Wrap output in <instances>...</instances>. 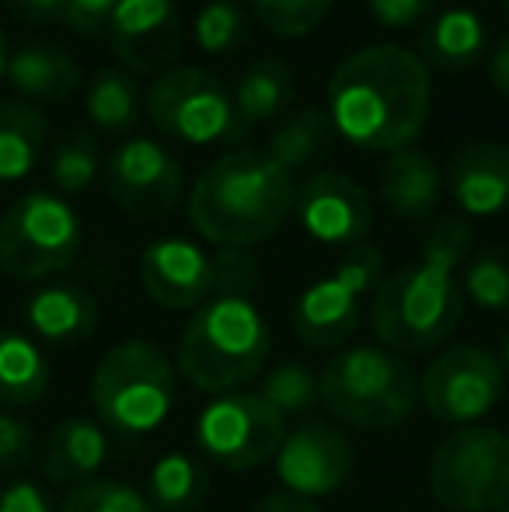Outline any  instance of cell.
I'll return each instance as SVG.
<instances>
[{
	"label": "cell",
	"mask_w": 509,
	"mask_h": 512,
	"mask_svg": "<svg viewBox=\"0 0 509 512\" xmlns=\"http://www.w3.org/2000/svg\"><path fill=\"white\" fill-rule=\"evenodd\" d=\"M0 512H56V506L39 481L21 478L0 488Z\"/></svg>",
	"instance_id": "40"
},
{
	"label": "cell",
	"mask_w": 509,
	"mask_h": 512,
	"mask_svg": "<svg viewBox=\"0 0 509 512\" xmlns=\"http://www.w3.org/2000/svg\"><path fill=\"white\" fill-rule=\"evenodd\" d=\"M328 119L346 143L398 154L422 136L433 112L429 67L401 46H367L328 77Z\"/></svg>",
	"instance_id": "1"
},
{
	"label": "cell",
	"mask_w": 509,
	"mask_h": 512,
	"mask_svg": "<svg viewBox=\"0 0 509 512\" xmlns=\"http://www.w3.org/2000/svg\"><path fill=\"white\" fill-rule=\"evenodd\" d=\"M140 286L157 307L199 310L213 300V255L185 237H161L143 248Z\"/></svg>",
	"instance_id": "17"
},
{
	"label": "cell",
	"mask_w": 509,
	"mask_h": 512,
	"mask_svg": "<svg viewBox=\"0 0 509 512\" xmlns=\"http://www.w3.org/2000/svg\"><path fill=\"white\" fill-rule=\"evenodd\" d=\"M105 457H109V439L95 418L70 415L53 425V432L42 443V474L53 485H81L98 478Z\"/></svg>",
	"instance_id": "20"
},
{
	"label": "cell",
	"mask_w": 509,
	"mask_h": 512,
	"mask_svg": "<svg viewBox=\"0 0 509 512\" xmlns=\"http://www.w3.org/2000/svg\"><path fill=\"white\" fill-rule=\"evenodd\" d=\"M192 39L203 53L224 56L245 42V11L238 0H210L192 21Z\"/></svg>",
	"instance_id": "35"
},
{
	"label": "cell",
	"mask_w": 509,
	"mask_h": 512,
	"mask_svg": "<svg viewBox=\"0 0 509 512\" xmlns=\"http://www.w3.org/2000/svg\"><path fill=\"white\" fill-rule=\"evenodd\" d=\"M381 199L401 220H426L436 213L443 199V175L436 168V161L422 150H398L387 154L381 168Z\"/></svg>",
	"instance_id": "21"
},
{
	"label": "cell",
	"mask_w": 509,
	"mask_h": 512,
	"mask_svg": "<svg viewBox=\"0 0 509 512\" xmlns=\"http://www.w3.org/2000/svg\"><path fill=\"white\" fill-rule=\"evenodd\" d=\"M105 189L123 213L136 220H164L185 192L182 164L150 136H129L105 164Z\"/></svg>",
	"instance_id": "13"
},
{
	"label": "cell",
	"mask_w": 509,
	"mask_h": 512,
	"mask_svg": "<svg viewBox=\"0 0 509 512\" xmlns=\"http://www.w3.org/2000/svg\"><path fill=\"white\" fill-rule=\"evenodd\" d=\"M293 213L304 234L328 248H356L374 230V203L367 189L342 171H318L297 185Z\"/></svg>",
	"instance_id": "15"
},
{
	"label": "cell",
	"mask_w": 509,
	"mask_h": 512,
	"mask_svg": "<svg viewBox=\"0 0 509 512\" xmlns=\"http://www.w3.org/2000/svg\"><path fill=\"white\" fill-rule=\"evenodd\" d=\"M286 439V418L258 391L217 394L196 418V446L224 471H255L276 460Z\"/></svg>",
	"instance_id": "11"
},
{
	"label": "cell",
	"mask_w": 509,
	"mask_h": 512,
	"mask_svg": "<svg viewBox=\"0 0 509 512\" xmlns=\"http://www.w3.org/2000/svg\"><path fill=\"white\" fill-rule=\"evenodd\" d=\"M297 178L262 150L220 154L189 192V223L217 248H252L290 220Z\"/></svg>",
	"instance_id": "3"
},
{
	"label": "cell",
	"mask_w": 509,
	"mask_h": 512,
	"mask_svg": "<svg viewBox=\"0 0 509 512\" xmlns=\"http://www.w3.org/2000/svg\"><path fill=\"white\" fill-rule=\"evenodd\" d=\"M98 425L119 436H147L175 408V366L147 338L112 345L91 377Z\"/></svg>",
	"instance_id": "6"
},
{
	"label": "cell",
	"mask_w": 509,
	"mask_h": 512,
	"mask_svg": "<svg viewBox=\"0 0 509 512\" xmlns=\"http://www.w3.org/2000/svg\"><path fill=\"white\" fill-rule=\"evenodd\" d=\"M84 223L77 209L49 189L18 196L0 216V272L11 279H49L77 262Z\"/></svg>",
	"instance_id": "7"
},
{
	"label": "cell",
	"mask_w": 509,
	"mask_h": 512,
	"mask_svg": "<svg viewBox=\"0 0 509 512\" xmlns=\"http://www.w3.org/2000/svg\"><path fill=\"white\" fill-rule=\"evenodd\" d=\"M258 394H262V398L269 401V405L276 408L283 418L286 415H304V411H311L321 401L318 373H314L307 363H293V359H286V363L272 366V370L265 373Z\"/></svg>",
	"instance_id": "32"
},
{
	"label": "cell",
	"mask_w": 509,
	"mask_h": 512,
	"mask_svg": "<svg viewBox=\"0 0 509 512\" xmlns=\"http://www.w3.org/2000/svg\"><path fill=\"white\" fill-rule=\"evenodd\" d=\"M60 512H154L140 488L119 478H91L67 488Z\"/></svg>",
	"instance_id": "34"
},
{
	"label": "cell",
	"mask_w": 509,
	"mask_h": 512,
	"mask_svg": "<svg viewBox=\"0 0 509 512\" xmlns=\"http://www.w3.org/2000/svg\"><path fill=\"white\" fill-rule=\"evenodd\" d=\"M335 0H252L255 18L276 39H304L325 25Z\"/></svg>",
	"instance_id": "33"
},
{
	"label": "cell",
	"mask_w": 509,
	"mask_h": 512,
	"mask_svg": "<svg viewBox=\"0 0 509 512\" xmlns=\"http://www.w3.org/2000/svg\"><path fill=\"white\" fill-rule=\"evenodd\" d=\"M140 88L129 70L105 67L91 77L88 95H84V112H88L91 126L102 133H129L140 119Z\"/></svg>",
	"instance_id": "29"
},
{
	"label": "cell",
	"mask_w": 509,
	"mask_h": 512,
	"mask_svg": "<svg viewBox=\"0 0 509 512\" xmlns=\"http://www.w3.org/2000/svg\"><path fill=\"white\" fill-rule=\"evenodd\" d=\"M440 0H367L370 14L381 21L384 28H412L426 21L436 11Z\"/></svg>",
	"instance_id": "39"
},
{
	"label": "cell",
	"mask_w": 509,
	"mask_h": 512,
	"mask_svg": "<svg viewBox=\"0 0 509 512\" xmlns=\"http://www.w3.org/2000/svg\"><path fill=\"white\" fill-rule=\"evenodd\" d=\"M272 352V331L252 300L213 297L189 317L178 342V377L203 394H231L252 384Z\"/></svg>",
	"instance_id": "4"
},
{
	"label": "cell",
	"mask_w": 509,
	"mask_h": 512,
	"mask_svg": "<svg viewBox=\"0 0 509 512\" xmlns=\"http://www.w3.org/2000/svg\"><path fill=\"white\" fill-rule=\"evenodd\" d=\"M506 394L496 352L482 345H450L429 359L419 377V405L443 425H478Z\"/></svg>",
	"instance_id": "12"
},
{
	"label": "cell",
	"mask_w": 509,
	"mask_h": 512,
	"mask_svg": "<svg viewBox=\"0 0 509 512\" xmlns=\"http://www.w3.org/2000/svg\"><path fill=\"white\" fill-rule=\"evenodd\" d=\"M231 95H234V108H238L241 126L252 136L255 126L276 119V115L293 102V70L279 60H255L252 67L238 77V88H234Z\"/></svg>",
	"instance_id": "27"
},
{
	"label": "cell",
	"mask_w": 509,
	"mask_h": 512,
	"mask_svg": "<svg viewBox=\"0 0 509 512\" xmlns=\"http://www.w3.org/2000/svg\"><path fill=\"white\" fill-rule=\"evenodd\" d=\"M102 171V150L91 133H70L49 161V178L56 185V196H77L84 192Z\"/></svg>",
	"instance_id": "31"
},
{
	"label": "cell",
	"mask_w": 509,
	"mask_h": 512,
	"mask_svg": "<svg viewBox=\"0 0 509 512\" xmlns=\"http://www.w3.org/2000/svg\"><path fill=\"white\" fill-rule=\"evenodd\" d=\"M7 35H4V28H0V81H4V70H7Z\"/></svg>",
	"instance_id": "45"
},
{
	"label": "cell",
	"mask_w": 509,
	"mask_h": 512,
	"mask_svg": "<svg viewBox=\"0 0 509 512\" xmlns=\"http://www.w3.org/2000/svg\"><path fill=\"white\" fill-rule=\"evenodd\" d=\"M332 136H335V129L325 108H300V112H290L279 122L276 133L269 136V150H265V154H269L279 168L297 175V171L314 168V164L328 154Z\"/></svg>",
	"instance_id": "26"
},
{
	"label": "cell",
	"mask_w": 509,
	"mask_h": 512,
	"mask_svg": "<svg viewBox=\"0 0 509 512\" xmlns=\"http://www.w3.org/2000/svg\"><path fill=\"white\" fill-rule=\"evenodd\" d=\"M210 495V474L192 453H164L147 474V502L154 512H196Z\"/></svg>",
	"instance_id": "28"
},
{
	"label": "cell",
	"mask_w": 509,
	"mask_h": 512,
	"mask_svg": "<svg viewBox=\"0 0 509 512\" xmlns=\"http://www.w3.org/2000/svg\"><path fill=\"white\" fill-rule=\"evenodd\" d=\"M461 290L471 304L492 314H509V244H492L464 265Z\"/></svg>",
	"instance_id": "30"
},
{
	"label": "cell",
	"mask_w": 509,
	"mask_h": 512,
	"mask_svg": "<svg viewBox=\"0 0 509 512\" xmlns=\"http://www.w3.org/2000/svg\"><path fill=\"white\" fill-rule=\"evenodd\" d=\"M25 324L46 345H81L98 328V300L77 283L39 286L25 300Z\"/></svg>",
	"instance_id": "19"
},
{
	"label": "cell",
	"mask_w": 509,
	"mask_h": 512,
	"mask_svg": "<svg viewBox=\"0 0 509 512\" xmlns=\"http://www.w3.org/2000/svg\"><path fill=\"white\" fill-rule=\"evenodd\" d=\"M147 115L157 133L192 147L234 143L248 136L231 88L203 67H171L157 74L147 91Z\"/></svg>",
	"instance_id": "10"
},
{
	"label": "cell",
	"mask_w": 509,
	"mask_h": 512,
	"mask_svg": "<svg viewBox=\"0 0 509 512\" xmlns=\"http://www.w3.org/2000/svg\"><path fill=\"white\" fill-rule=\"evenodd\" d=\"M485 42H489V28H485L482 14L471 7H450V11L436 14L426 32L419 35V60H429L443 70H464L482 60Z\"/></svg>",
	"instance_id": "23"
},
{
	"label": "cell",
	"mask_w": 509,
	"mask_h": 512,
	"mask_svg": "<svg viewBox=\"0 0 509 512\" xmlns=\"http://www.w3.org/2000/svg\"><path fill=\"white\" fill-rule=\"evenodd\" d=\"M318 394L349 429L387 432L419 408V377L381 345H349L318 373Z\"/></svg>",
	"instance_id": "5"
},
{
	"label": "cell",
	"mask_w": 509,
	"mask_h": 512,
	"mask_svg": "<svg viewBox=\"0 0 509 512\" xmlns=\"http://www.w3.org/2000/svg\"><path fill=\"white\" fill-rule=\"evenodd\" d=\"M4 81L18 95L32 98V102H63L81 84V67L63 49L46 46V42H32V46L7 53Z\"/></svg>",
	"instance_id": "22"
},
{
	"label": "cell",
	"mask_w": 509,
	"mask_h": 512,
	"mask_svg": "<svg viewBox=\"0 0 509 512\" xmlns=\"http://www.w3.org/2000/svg\"><path fill=\"white\" fill-rule=\"evenodd\" d=\"M49 359L25 331L0 328V405L25 408L46 394Z\"/></svg>",
	"instance_id": "24"
},
{
	"label": "cell",
	"mask_w": 509,
	"mask_h": 512,
	"mask_svg": "<svg viewBox=\"0 0 509 512\" xmlns=\"http://www.w3.org/2000/svg\"><path fill=\"white\" fill-rule=\"evenodd\" d=\"M272 464H276V478L283 481V492L318 502L325 495H335L353 478L356 446L349 432L335 422L307 418L304 425L286 432Z\"/></svg>",
	"instance_id": "14"
},
{
	"label": "cell",
	"mask_w": 509,
	"mask_h": 512,
	"mask_svg": "<svg viewBox=\"0 0 509 512\" xmlns=\"http://www.w3.org/2000/svg\"><path fill=\"white\" fill-rule=\"evenodd\" d=\"M49 122L35 105L0 102V182L11 185L32 175L46 147Z\"/></svg>",
	"instance_id": "25"
},
{
	"label": "cell",
	"mask_w": 509,
	"mask_h": 512,
	"mask_svg": "<svg viewBox=\"0 0 509 512\" xmlns=\"http://www.w3.org/2000/svg\"><path fill=\"white\" fill-rule=\"evenodd\" d=\"M35 457V429L18 415H0V471H21Z\"/></svg>",
	"instance_id": "37"
},
{
	"label": "cell",
	"mask_w": 509,
	"mask_h": 512,
	"mask_svg": "<svg viewBox=\"0 0 509 512\" xmlns=\"http://www.w3.org/2000/svg\"><path fill=\"white\" fill-rule=\"evenodd\" d=\"M112 53L133 74H164L185 42L182 11L175 0H119L109 21Z\"/></svg>",
	"instance_id": "16"
},
{
	"label": "cell",
	"mask_w": 509,
	"mask_h": 512,
	"mask_svg": "<svg viewBox=\"0 0 509 512\" xmlns=\"http://www.w3.org/2000/svg\"><path fill=\"white\" fill-rule=\"evenodd\" d=\"M499 366H503V373L509 377V328L503 331V342H499Z\"/></svg>",
	"instance_id": "44"
},
{
	"label": "cell",
	"mask_w": 509,
	"mask_h": 512,
	"mask_svg": "<svg viewBox=\"0 0 509 512\" xmlns=\"http://www.w3.org/2000/svg\"><path fill=\"white\" fill-rule=\"evenodd\" d=\"M14 18L28 21V25H53L63 21V0H7Z\"/></svg>",
	"instance_id": "41"
},
{
	"label": "cell",
	"mask_w": 509,
	"mask_h": 512,
	"mask_svg": "<svg viewBox=\"0 0 509 512\" xmlns=\"http://www.w3.org/2000/svg\"><path fill=\"white\" fill-rule=\"evenodd\" d=\"M119 0H63V25L77 35H98L109 28Z\"/></svg>",
	"instance_id": "38"
},
{
	"label": "cell",
	"mask_w": 509,
	"mask_h": 512,
	"mask_svg": "<svg viewBox=\"0 0 509 512\" xmlns=\"http://www.w3.org/2000/svg\"><path fill=\"white\" fill-rule=\"evenodd\" d=\"M489 81H492V88L499 91V95L509 102V35L503 42H499L496 49H492V56H489Z\"/></svg>",
	"instance_id": "43"
},
{
	"label": "cell",
	"mask_w": 509,
	"mask_h": 512,
	"mask_svg": "<svg viewBox=\"0 0 509 512\" xmlns=\"http://www.w3.org/2000/svg\"><path fill=\"white\" fill-rule=\"evenodd\" d=\"M262 279L255 255L248 248H217L213 255V297H245L252 300V290Z\"/></svg>",
	"instance_id": "36"
},
{
	"label": "cell",
	"mask_w": 509,
	"mask_h": 512,
	"mask_svg": "<svg viewBox=\"0 0 509 512\" xmlns=\"http://www.w3.org/2000/svg\"><path fill=\"white\" fill-rule=\"evenodd\" d=\"M503 11H506V18H509V0H503Z\"/></svg>",
	"instance_id": "46"
},
{
	"label": "cell",
	"mask_w": 509,
	"mask_h": 512,
	"mask_svg": "<svg viewBox=\"0 0 509 512\" xmlns=\"http://www.w3.org/2000/svg\"><path fill=\"white\" fill-rule=\"evenodd\" d=\"M499 512H509V506H506V509H499Z\"/></svg>",
	"instance_id": "47"
},
{
	"label": "cell",
	"mask_w": 509,
	"mask_h": 512,
	"mask_svg": "<svg viewBox=\"0 0 509 512\" xmlns=\"http://www.w3.org/2000/svg\"><path fill=\"white\" fill-rule=\"evenodd\" d=\"M248 512H325L314 499H300L293 492H272L265 499H258Z\"/></svg>",
	"instance_id": "42"
},
{
	"label": "cell",
	"mask_w": 509,
	"mask_h": 512,
	"mask_svg": "<svg viewBox=\"0 0 509 512\" xmlns=\"http://www.w3.org/2000/svg\"><path fill=\"white\" fill-rule=\"evenodd\" d=\"M471 244L475 234L461 216H440L429 227L419 258L387 272L370 300V324L387 352L419 356L454 335L464 317L457 269L468 262Z\"/></svg>",
	"instance_id": "2"
},
{
	"label": "cell",
	"mask_w": 509,
	"mask_h": 512,
	"mask_svg": "<svg viewBox=\"0 0 509 512\" xmlns=\"http://www.w3.org/2000/svg\"><path fill=\"white\" fill-rule=\"evenodd\" d=\"M443 189L464 216L509 213V147L506 143H468L450 157Z\"/></svg>",
	"instance_id": "18"
},
{
	"label": "cell",
	"mask_w": 509,
	"mask_h": 512,
	"mask_svg": "<svg viewBox=\"0 0 509 512\" xmlns=\"http://www.w3.org/2000/svg\"><path fill=\"white\" fill-rule=\"evenodd\" d=\"M429 492L450 512L509 506V436L492 425H461L429 457Z\"/></svg>",
	"instance_id": "8"
},
{
	"label": "cell",
	"mask_w": 509,
	"mask_h": 512,
	"mask_svg": "<svg viewBox=\"0 0 509 512\" xmlns=\"http://www.w3.org/2000/svg\"><path fill=\"white\" fill-rule=\"evenodd\" d=\"M384 251L374 244L346 248L332 276L311 283L290 310L293 335L307 349H339L356 335L363 300L374 297L384 283Z\"/></svg>",
	"instance_id": "9"
}]
</instances>
